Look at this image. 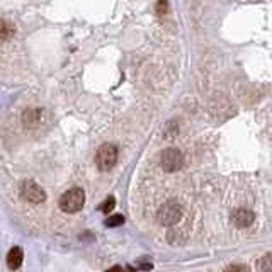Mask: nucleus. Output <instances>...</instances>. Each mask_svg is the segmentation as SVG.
I'll return each instance as SVG.
<instances>
[{
    "label": "nucleus",
    "instance_id": "1",
    "mask_svg": "<svg viewBox=\"0 0 272 272\" xmlns=\"http://www.w3.org/2000/svg\"><path fill=\"white\" fill-rule=\"evenodd\" d=\"M182 214H184V207L181 203L177 201H167L160 206L157 218H159L160 225L163 227H172V225H177L182 220Z\"/></svg>",
    "mask_w": 272,
    "mask_h": 272
},
{
    "label": "nucleus",
    "instance_id": "2",
    "mask_svg": "<svg viewBox=\"0 0 272 272\" xmlns=\"http://www.w3.org/2000/svg\"><path fill=\"white\" fill-rule=\"evenodd\" d=\"M85 203V192L80 187H73L70 191H67L65 194L60 198V207L65 213H77L84 207Z\"/></svg>",
    "mask_w": 272,
    "mask_h": 272
},
{
    "label": "nucleus",
    "instance_id": "3",
    "mask_svg": "<svg viewBox=\"0 0 272 272\" xmlns=\"http://www.w3.org/2000/svg\"><path fill=\"white\" fill-rule=\"evenodd\" d=\"M117 162V148L113 143H104L97 150L95 155V163L101 170H111Z\"/></svg>",
    "mask_w": 272,
    "mask_h": 272
},
{
    "label": "nucleus",
    "instance_id": "4",
    "mask_svg": "<svg viewBox=\"0 0 272 272\" xmlns=\"http://www.w3.org/2000/svg\"><path fill=\"white\" fill-rule=\"evenodd\" d=\"M160 165L165 172H177L184 165V155L177 148H167L160 155Z\"/></svg>",
    "mask_w": 272,
    "mask_h": 272
},
{
    "label": "nucleus",
    "instance_id": "5",
    "mask_svg": "<svg viewBox=\"0 0 272 272\" xmlns=\"http://www.w3.org/2000/svg\"><path fill=\"white\" fill-rule=\"evenodd\" d=\"M21 194L26 201L33 203V204H39L46 199V192L43 191V187L39 184H36L33 181H24L21 184Z\"/></svg>",
    "mask_w": 272,
    "mask_h": 272
},
{
    "label": "nucleus",
    "instance_id": "6",
    "mask_svg": "<svg viewBox=\"0 0 272 272\" xmlns=\"http://www.w3.org/2000/svg\"><path fill=\"white\" fill-rule=\"evenodd\" d=\"M231 223L237 228H249L250 225L255 221V214L250 209H245V207H237V209L231 211Z\"/></svg>",
    "mask_w": 272,
    "mask_h": 272
},
{
    "label": "nucleus",
    "instance_id": "7",
    "mask_svg": "<svg viewBox=\"0 0 272 272\" xmlns=\"http://www.w3.org/2000/svg\"><path fill=\"white\" fill-rule=\"evenodd\" d=\"M23 260H24L23 249H21V247H12V249L9 250V253H7V266H9V269H12V271L19 269Z\"/></svg>",
    "mask_w": 272,
    "mask_h": 272
},
{
    "label": "nucleus",
    "instance_id": "8",
    "mask_svg": "<svg viewBox=\"0 0 272 272\" xmlns=\"http://www.w3.org/2000/svg\"><path fill=\"white\" fill-rule=\"evenodd\" d=\"M257 271L259 272H272V253H266L257 260Z\"/></svg>",
    "mask_w": 272,
    "mask_h": 272
},
{
    "label": "nucleus",
    "instance_id": "9",
    "mask_svg": "<svg viewBox=\"0 0 272 272\" xmlns=\"http://www.w3.org/2000/svg\"><path fill=\"white\" fill-rule=\"evenodd\" d=\"M124 223V216L123 214H113L106 220V227L114 228V227H121Z\"/></svg>",
    "mask_w": 272,
    "mask_h": 272
},
{
    "label": "nucleus",
    "instance_id": "10",
    "mask_svg": "<svg viewBox=\"0 0 272 272\" xmlns=\"http://www.w3.org/2000/svg\"><path fill=\"white\" fill-rule=\"evenodd\" d=\"M12 33L14 31H12V27H10V24H7L5 21H0V41L10 38Z\"/></svg>",
    "mask_w": 272,
    "mask_h": 272
},
{
    "label": "nucleus",
    "instance_id": "11",
    "mask_svg": "<svg viewBox=\"0 0 272 272\" xmlns=\"http://www.w3.org/2000/svg\"><path fill=\"white\" fill-rule=\"evenodd\" d=\"M113 207H116V199L111 196V198H107L106 201H104L101 206H99V211H102V213H109Z\"/></svg>",
    "mask_w": 272,
    "mask_h": 272
},
{
    "label": "nucleus",
    "instance_id": "12",
    "mask_svg": "<svg viewBox=\"0 0 272 272\" xmlns=\"http://www.w3.org/2000/svg\"><path fill=\"white\" fill-rule=\"evenodd\" d=\"M225 272H249V269L245 264H231L225 269Z\"/></svg>",
    "mask_w": 272,
    "mask_h": 272
},
{
    "label": "nucleus",
    "instance_id": "13",
    "mask_svg": "<svg viewBox=\"0 0 272 272\" xmlns=\"http://www.w3.org/2000/svg\"><path fill=\"white\" fill-rule=\"evenodd\" d=\"M157 10H159V14H163L167 10V0H160L159 7H157Z\"/></svg>",
    "mask_w": 272,
    "mask_h": 272
},
{
    "label": "nucleus",
    "instance_id": "14",
    "mask_svg": "<svg viewBox=\"0 0 272 272\" xmlns=\"http://www.w3.org/2000/svg\"><path fill=\"white\" fill-rule=\"evenodd\" d=\"M128 271H130V269H128ZM128 271H124L123 267H119V266H114V267H111V269H107L104 272H128Z\"/></svg>",
    "mask_w": 272,
    "mask_h": 272
}]
</instances>
